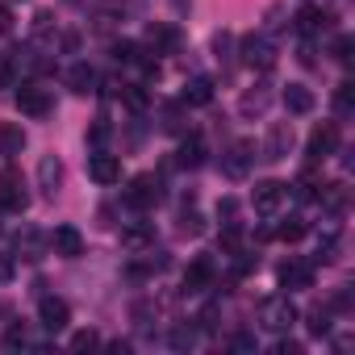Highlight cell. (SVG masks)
Masks as SVG:
<instances>
[{
  "instance_id": "33",
  "label": "cell",
  "mask_w": 355,
  "mask_h": 355,
  "mask_svg": "<svg viewBox=\"0 0 355 355\" xmlns=\"http://www.w3.org/2000/svg\"><path fill=\"white\" fill-rule=\"evenodd\" d=\"M180 230H184V234H201V230H205V226H201V214H184V218H180Z\"/></svg>"
},
{
  "instance_id": "11",
  "label": "cell",
  "mask_w": 355,
  "mask_h": 355,
  "mask_svg": "<svg viewBox=\"0 0 355 355\" xmlns=\"http://www.w3.org/2000/svg\"><path fill=\"white\" fill-rule=\"evenodd\" d=\"M51 247H55V255H63V259H80V255H84V234H80L76 226H55Z\"/></svg>"
},
{
  "instance_id": "39",
  "label": "cell",
  "mask_w": 355,
  "mask_h": 355,
  "mask_svg": "<svg viewBox=\"0 0 355 355\" xmlns=\"http://www.w3.org/2000/svg\"><path fill=\"white\" fill-rule=\"evenodd\" d=\"M171 343H175V347H193V330H175Z\"/></svg>"
},
{
  "instance_id": "5",
  "label": "cell",
  "mask_w": 355,
  "mask_h": 355,
  "mask_svg": "<svg viewBox=\"0 0 355 355\" xmlns=\"http://www.w3.org/2000/svg\"><path fill=\"white\" fill-rule=\"evenodd\" d=\"M284 184L280 180H259L255 189H251V205H255V214H263V218H272L280 205H284Z\"/></svg>"
},
{
  "instance_id": "37",
  "label": "cell",
  "mask_w": 355,
  "mask_h": 355,
  "mask_svg": "<svg viewBox=\"0 0 355 355\" xmlns=\"http://www.w3.org/2000/svg\"><path fill=\"white\" fill-rule=\"evenodd\" d=\"M88 138H92V146H101V142H105V138H109V125H105V121H96V125H92V134H88Z\"/></svg>"
},
{
  "instance_id": "23",
  "label": "cell",
  "mask_w": 355,
  "mask_h": 355,
  "mask_svg": "<svg viewBox=\"0 0 355 355\" xmlns=\"http://www.w3.org/2000/svg\"><path fill=\"white\" fill-rule=\"evenodd\" d=\"M305 318H309V334H318V338L330 334V305H313Z\"/></svg>"
},
{
  "instance_id": "7",
  "label": "cell",
  "mask_w": 355,
  "mask_h": 355,
  "mask_svg": "<svg viewBox=\"0 0 355 355\" xmlns=\"http://www.w3.org/2000/svg\"><path fill=\"white\" fill-rule=\"evenodd\" d=\"M88 175H92V180L96 184H117L121 180V155H109V150H96L92 159H88Z\"/></svg>"
},
{
  "instance_id": "1",
  "label": "cell",
  "mask_w": 355,
  "mask_h": 355,
  "mask_svg": "<svg viewBox=\"0 0 355 355\" xmlns=\"http://www.w3.org/2000/svg\"><path fill=\"white\" fill-rule=\"evenodd\" d=\"M259 322H263V330H272V334H288L293 322H297V305H293L288 297H268V301L259 305Z\"/></svg>"
},
{
  "instance_id": "21",
  "label": "cell",
  "mask_w": 355,
  "mask_h": 355,
  "mask_svg": "<svg viewBox=\"0 0 355 355\" xmlns=\"http://www.w3.org/2000/svg\"><path fill=\"white\" fill-rule=\"evenodd\" d=\"M284 109L297 113V117L309 113V109H313V92H309L305 84H288V88H284Z\"/></svg>"
},
{
  "instance_id": "32",
  "label": "cell",
  "mask_w": 355,
  "mask_h": 355,
  "mask_svg": "<svg viewBox=\"0 0 355 355\" xmlns=\"http://www.w3.org/2000/svg\"><path fill=\"white\" fill-rule=\"evenodd\" d=\"M17 84V67H13V59H5L0 63V88H13Z\"/></svg>"
},
{
  "instance_id": "27",
  "label": "cell",
  "mask_w": 355,
  "mask_h": 355,
  "mask_svg": "<svg viewBox=\"0 0 355 355\" xmlns=\"http://www.w3.org/2000/svg\"><path fill=\"white\" fill-rule=\"evenodd\" d=\"M263 109H268V92L263 88H255V92L243 96V113H263Z\"/></svg>"
},
{
  "instance_id": "28",
  "label": "cell",
  "mask_w": 355,
  "mask_h": 355,
  "mask_svg": "<svg viewBox=\"0 0 355 355\" xmlns=\"http://www.w3.org/2000/svg\"><path fill=\"white\" fill-rule=\"evenodd\" d=\"M146 38H150V46H171V42H175V34H171L167 26H150Z\"/></svg>"
},
{
  "instance_id": "24",
  "label": "cell",
  "mask_w": 355,
  "mask_h": 355,
  "mask_svg": "<svg viewBox=\"0 0 355 355\" xmlns=\"http://www.w3.org/2000/svg\"><path fill=\"white\" fill-rule=\"evenodd\" d=\"M121 101H125L134 113H142V109H146V88H142V84H121Z\"/></svg>"
},
{
  "instance_id": "6",
  "label": "cell",
  "mask_w": 355,
  "mask_h": 355,
  "mask_svg": "<svg viewBox=\"0 0 355 355\" xmlns=\"http://www.w3.org/2000/svg\"><path fill=\"white\" fill-rule=\"evenodd\" d=\"M334 146H338V125H334V121H322V125L309 134L305 155H309V163H322V159H330V155H334Z\"/></svg>"
},
{
  "instance_id": "17",
  "label": "cell",
  "mask_w": 355,
  "mask_h": 355,
  "mask_svg": "<svg viewBox=\"0 0 355 355\" xmlns=\"http://www.w3.org/2000/svg\"><path fill=\"white\" fill-rule=\"evenodd\" d=\"M21 150H26V130L13 125V121H0V155L13 159V155H21Z\"/></svg>"
},
{
  "instance_id": "31",
  "label": "cell",
  "mask_w": 355,
  "mask_h": 355,
  "mask_svg": "<svg viewBox=\"0 0 355 355\" xmlns=\"http://www.w3.org/2000/svg\"><path fill=\"white\" fill-rule=\"evenodd\" d=\"M96 343H101L96 330H80V334H71V347H76V351H88V347H96Z\"/></svg>"
},
{
  "instance_id": "29",
  "label": "cell",
  "mask_w": 355,
  "mask_h": 355,
  "mask_svg": "<svg viewBox=\"0 0 355 355\" xmlns=\"http://www.w3.org/2000/svg\"><path fill=\"white\" fill-rule=\"evenodd\" d=\"M113 55H117V63H138V55H142V51H138L134 42H117V46H113Z\"/></svg>"
},
{
  "instance_id": "36",
  "label": "cell",
  "mask_w": 355,
  "mask_h": 355,
  "mask_svg": "<svg viewBox=\"0 0 355 355\" xmlns=\"http://www.w3.org/2000/svg\"><path fill=\"white\" fill-rule=\"evenodd\" d=\"M9 280H13V259L0 255V284H9Z\"/></svg>"
},
{
  "instance_id": "12",
  "label": "cell",
  "mask_w": 355,
  "mask_h": 355,
  "mask_svg": "<svg viewBox=\"0 0 355 355\" xmlns=\"http://www.w3.org/2000/svg\"><path fill=\"white\" fill-rule=\"evenodd\" d=\"M297 30H301L305 38H318V34L330 30V13H326L322 5H305V9L297 13Z\"/></svg>"
},
{
  "instance_id": "35",
  "label": "cell",
  "mask_w": 355,
  "mask_h": 355,
  "mask_svg": "<svg viewBox=\"0 0 355 355\" xmlns=\"http://www.w3.org/2000/svg\"><path fill=\"white\" fill-rule=\"evenodd\" d=\"M276 355H301V343H293V338H280V343H276Z\"/></svg>"
},
{
  "instance_id": "38",
  "label": "cell",
  "mask_w": 355,
  "mask_h": 355,
  "mask_svg": "<svg viewBox=\"0 0 355 355\" xmlns=\"http://www.w3.org/2000/svg\"><path fill=\"white\" fill-rule=\"evenodd\" d=\"M5 343H9V347H26V330H17V326H13V330L5 334Z\"/></svg>"
},
{
  "instance_id": "9",
  "label": "cell",
  "mask_w": 355,
  "mask_h": 355,
  "mask_svg": "<svg viewBox=\"0 0 355 355\" xmlns=\"http://www.w3.org/2000/svg\"><path fill=\"white\" fill-rule=\"evenodd\" d=\"M293 150V125L288 121H276V125H268V138H263V159H284Z\"/></svg>"
},
{
  "instance_id": "4",
  "label": "cell",
  "mask_w": 355,
  "mask_h": 355,
  "mask_svg": "<svg viewBox=\"0 0 355 355\" xmlns=\"http://www.w3.org/2000/svg\"><path fill=\"white\" fill-rule=\"evenodd\" d=\"M243 63L251 71H272L276 67V46L263 38V34H247L243 38Z\"/></svg>"
},
{
  "instance_id": "3",
  "label": "cell",
  "mask_w": 355,
  "mask_h": 355,
  "mask_svg": "<svg viewBox=\"0 0 355 355\" xmlns=\"http://www.w3.org/2000/svg\"><path fill=\"white\" fill-rule=\"evenodd\" d=\"M0 209H5V214H26L30 209V193H26L21 175L13 167L0 171Z\"/></svg>"
},
{
  "instance_id": "15",
  "label": "cell",
  "mask_w": 355,
  "mask_h": 355,
  "mask_svg": "<svg viewBox=\"0 0 355 355\" xmlns=\"http://www.w3.org/2000/svg\"><path fill=\"white\" fill-rule=\"evenodd\" d=\"M251 150H255L251 142H234V146H230V155L222 159V167H226V175H234V180H239V175H247V167H251V159H255Z\"/></svg>"
},
{
  "instance_id": "22",
  "label": "cell",
  "mask_w": 355,
  "mask_h": 355,
  "mask_svg": "<svg viewBox=\"0 0 355 355\" xmlns=\"http://www.w3.org/2000/svg\"><path fill=\"white\" fill-rule=\"evenodd\" d=\"M175 163H180V167H201V163H205V142H201V138L180 142V150H175Z\"/></svg>"
},
{
  "instance_id": "13",
  "label": "cell",
  "mask_w": 355,
  "mask_h": 355,
  "mask_svg": "<svg viewBox=\"0 0 355 355\" xmlns=\"http://www.w3.org/2000/svg\"><path fill=\"white\" fill-rule=\"evenodd\" d=\"M38 184H42L46 197L59 193V184H63V163H59V155H42L38 159Z\"/></svg>"
},
{
  "instance_id": "16",
  "label": "cell",
  "mask_w": 355,
  "mask_h": 355,
  "mask_svg": "<svg viewBox=\"0 0 355 355\" xmlns=\"http://www.w3.org/2000/svg\"><path fill=\"white\" fill-rule=\"evenodd\" d=\"M209 284H214V263L201 255V259L189 263V272H184V288H189V293H201V288H209Z\"/></svg>"
},
{
  "instance_id": "30",
  "label": "cell",
  "mask_w": 355,
  "mask_h": 355,
  "mask_svg": "<svg viewBox=\"0 0 355 355\" xmlns=\"http://www.w3.org/2000/svg\"><path fill=\"white\" fill-rule=\"evenodd\" d=\"M351 51H355V42H351V34H343V38H334V59H338V63H351Z\"/></svg>"
},
{
  "instance_id": "10",
  "label": "cell",
  "mask_w": 355,
  "mask_h": 355,
  "mask_svg": "<svg viewBox=\"0 0 355 355\" xmlns=\"http://www.w3.org/2000/svg\"><path fill=\"white\" fill-rule=\"evenodd\" d=\"M17 109H21L26 117H46V113H51V96H46L38 84H21V88H17Z\"/></svg>"
},
{
  "instance_id": "19",
  "label": "cell",
  "mask_w": 355,
  "mask_h": 355,
  "mask_svg": "<svg viewBox=\"0 0 355 355\" xmlns=\"http://www.w3.org/2000/svg\"><path fill=\"white\" fill-rule=\"evenodd\" d=\"M280 284L284 288H309L313 284V268L309 263H280Z\"/></svg>"
},
{
  "instance_id": "8",
  "label": "cell",
  "mask_w": 355,
  "mask_h": 355,
  "mask_svg": "<svg viewBox=\"0 0 355 355\" xmlns=\"http://www.w3.org/2000/svg\"><path fill=\"white\" fill-rule=\"evenodd\" d=\"M38 318H42V326H46L51 334H59V330H67L71 309H67L63 297H42V301H38Z\"/></svg>"
},
{
  "instance_id": "41",
  "label": "cell",
  "mask_w": 355,
  "mask_h": 355,
  "mask_svg": "<svg viewBox=\"0 0 355 355\" xmlns=\"http://www.w3.org/2000/svg\"><path fill=\"white\" fill-rule=\"evenodd\" d=\"M234 347H239V351H251V347H255V338H247V334H239V338H234Z\"/></svg>"
},
{
  "instance_id": "25",
  "label": "cell",
  "mask_w": 355,
  "mask_h": 355,
  "mask_svg": "<svg viewBox=\"0 0 355 355\" xmlns=\"http://www.w3.org/2000/svg\"><path fill=\"white\" fill-rule=\"evenodd\" d=\"M322 205H326L330 214H338V209L347 205V189H343V184H326V189H322Z\"/></svg>"
},
{
  "instance_id": "14",
  "label": "cell",
  "mask_w": 355,
  "mask_h": 355,
  "mask_svg": "<svg viewBox=\"0 0 355 355\" xmlns=\"http://www.w3.org/2000/svg\"><path fill=\"white\" fill-rule=\"evenodd\" d=\"M121 243L130 251H146L155 243V222H130V226H121Z\"/></svg>"
},
{
  "instance_id": "18",
  "label": "cell",
  "mask_w": 355,
  "mask_h": 355,
  "mask_svg": "<svg viewBox=\"0 0 355 355\" xmlns=\"http://www.w3.org/2000/svg\"><path fill=\"white\" fill-rule=\"evenodd\" d=\"M184 105H193V109H201V105H209L214 101V80H205V76H193L189 84H184V96H180Z\"/></svg>"
},
{
  "instance_id": "40",
  "label": "cell",
  "mask_w": 355,
  "mask_h": 355,
  "mask_svg": "<svg viewBox=\"0 0 355 355\" xmlns=\"http://www.w3.org/2000/svg\"><path fill=\"white\" fill-rule=\"evenodd\" d=\"M9 30H13V13L0 5V34H9Z\"/></svg>"
},
{
  "instance_id": "34",
  "label": "cell",
  "mask_w": 355,
  "mask_h": 355,
  "mask_svg": "<svg viewBox=\"0 0 355 355\" xmlns=\"http://www.w3.org/2000/svg\"><path fill=\"white\" fill-rule=\"evenodd\" d=\"M338 113H351V84H338V96H334Z\"/></svg>"
},
{
  "instance_id": "20",
  "label": "cell",
  "mask_w": 355,
  "mask_h": 355,
  "mask_svg": "<svg viewBox=\"0 0 355 355\" xmlns=\"http://www.w3.org/2000/svg\"><path fill=\"white\" fill-rule=\"evenodd\" d=\"M67 88H71L76 96H88V92L96 88V71H92L88 63H76V67L67 71Z\"/></svg>"
},
{
  "instance_id": "26",
  "label": "cell",
  "mask_w": 355,
  "mask_h": 355,
  "mask_svg": "<svg viewBox=\"0 0 355 355\" xmlns=\"http://www.w3.org/2000/svg\"><path fill=\"white\" fill-rule=\"evenodd\" d=\"M305 230H309V226H305L301 218H288V222L276 230V239H284V243H297V239H305Z\"/></svg>"
},
{
  "instance_id": "2",
  "label": "cell",
  "mask_w": 355,
  "mask_h": 355,
  "mask_svg": "<svg viewBox=\"0 0 355 355\" xmlns=\"http://www.w3.org/2000/svg\"><path fill=\"white\" fill-rule=\"evenodd\" d=\"M159 175H150V171H142V175H134L130 180V189H125V205L130 209H138V214H146V209H155L159 205Z\"/></svg>"
}]
</instances>
